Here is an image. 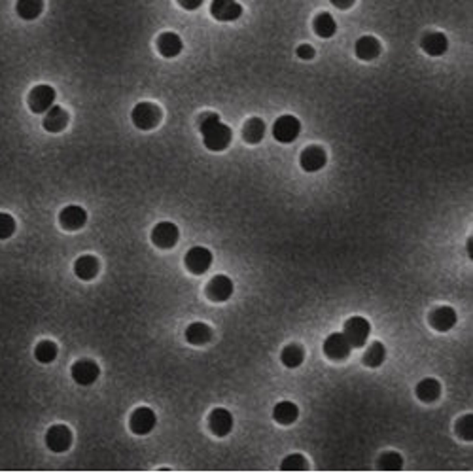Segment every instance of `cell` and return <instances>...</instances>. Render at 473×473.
I'll use <instances>...</instances> for the list:
<instances>
[{
    "mask_svg": "<svg viewBox=\"0 0 473 473\" xmlns=\"http://www.w3.org/2000/svg\"><path fill=\"white\" fill-rule=\"evenodd\" d=\"M295 55H297L299 59H303V61H310V59L316 55V51H314V47L309 46V44H301V46H297V49H295Z\"/></svg>",
    "mask_w": 473,
    "mask_h": 473,
    "instance_id": "obj_36",
    "label": "cell"
},
{
    "mask_svg": "<svg viewBox=\"0 0 473 473\" xmlns=\"http://www.w3.org/2000/svg\"><path fill=\"white\" fill-rule=\"evenodd\" d=\"M87 222V212L78 205H69L61 210L59 214V224L67 229V231H78L82 229Z\"/></svg>",
    "mask_w": 473,
    "mask_h": 473,
    "instance_id": "obj_15",
    "label": "cell"
},
{
    "mask_svg": "<svg viewBox=\"0 0 473 473\" xmlns=\"http://www.w3.org/2000/svg\"><path fill=\"white\" fill-rule=\"evenodd\" d=\"M44 10V0H17V16L25 21H34Z\"/></svg>",
    "mask_w": 473,
    "mask_h": 473,
    "instance_id": "obj_28",
    "label": "cell"
},
{
    "mask_svg": "<svg viewBox=\"0 0 473 473\" xmlns=\"http://www.w3.org/2000/svg\"><path fill=\"white\" fill-rule=\"evenodd\" d=\"M380 472H400L404 468V458L397 452H384L377 462Z\"/></svg>",
    "mask_w": 473,
    "mask_h": 473,
    "instance_id": "obj_32",
    "label": "cell"
},
{
    "mask_svg": "<svg viewBox=\"0 0 473 473\" xmlns=\"http://www.w3.org/2000/svg\"><path fill=\"white\" fill-rule=\"evenodd\" d=\"M186 341L189 345H195V347H201V345H207L212 337V330H210L207 324L203 322H194L186 327Z\"/></svg>",
    "mask_w": 473,
    "mask_h": 473,
    "instance_id": "obj_24",
    "label": "cell"
},
{
    "mask_svg": "<svg viewBox=\"0 0 473 473\" xmlns=\"http://www.w3.org/2000/svg\"><path fill=\"white\" fill-rule=\"evenodd\" d=\"M16 231V220L6 212H0V241L10 239Z\"/></svg>",
    "mask_w": 473,
    "mask_h": 473,
    "instance_id": "obj_35",
    "label": "cell"
},
{
    "mask_svg": "<svg viewBox=\"0 0 473 473\" xmlns=\"http://www.w3.org/2000/svg\"><path fill=\"white\" fill-rule=\"evenodd\" d=\"M182 47H184V44H182V38L176 32L167 31L163 34H159V38H157V51L163 57H167V59L176 57L182 51Z\"/></svg>",
    "mask_w": 473,
    "mask_h": 473,
    "instance_id": "obj_19",
    "label": "cell"
},
{
    "mask_svg": "<svg viewBox=\"0 0 473 473\" xmlns=\"http://www.w3.org/2000/svg\"><path fill=\"white\" fill-rule=\"evenodd\" d=\"M70 375L80 387H91L95 380L99 379L101 369L93 360H78L76 364H72V367H70Z\"/></svg>",
    "mask_w": 473,
    "mask_h": 473,
    "instance_id": "obj_7",
    "label": "cell"
},
{
    "mask_svg": "<svg viewBox=\"0 0 473 473\" xmlns=\"http://www.w3.org/2000/svg\"><path fill=\"white\" fill-rule=\"evenodd\" d=\"M178 227L172 224V222H159V224L152 229V242H154L157 249H174L176 242H178Z\"/></svg>",
    "mask_w": 473,
    "mask_h": 473,
    "instance_id": "obj_6",
    "label": "cell"
},
{
    "mask_svg": "<svg viewBox=\"0 0 473 473\" xmlns=\"http://www.w3.org/2000/svg\"><path fill=\"white\" fill-rule=\"evenodd\" d=\"M303 360H305V350L299 345H295V343L286 345L282 349V352H280V362L286 365V367H290V369L299 367L303 364Z\"/></svg>",
    "mask_w": 473,
    "mask_h": 473,
    "instance_id": "obj_29",
    "label": "cell"
},
{
    "mask_svg": "<svg viewBox=\"0 0 473 473\" xmlns=\"http://www.w3.org/2000/svg\"><path fill=\"white\" fill-rule=\"evenodd\" d=\"M312 29H314L316 36H320V38H332L337 32V23H335L334 16H330L327 12H322V14L314 17Z\"/></svg>",
    "mask_w": 473,
    "mask_h": 473,
    "instance_id": "obj_27",
    "label": "cell"
},
{
    "mask_svg": "<svg viewBox=\"0 0 473 473\" xmlns=\"http://www.w3.org/2000/svg\"><path fill=\"white\" fill-rule=\"evenodd\" d=\"M203 2H205V0H178L180 6L184 10H187V12H194V10L201 8Z\"/></svg>",
    "mask_w": 473,
    "mask_h": 473,
    "instance_id": "obj_37",
    "label": "cell"
},
{
    "mask_svg": "<svg viewBox=\"0 0 473 473\" xmlns=\"http://www.w3.org/2000/svg\"><path fill=\"white\" fill-rule=\"evenodd\" d=\"M233 424H235L233 415L227 409H224V407H218V409H214L209 415L210 432L218 435V437H225L227 434H231Z\"/></svg>",
    "mask_w": 473,
    "mask_h": 473,
    "instance_id": "obj_14",
    "label": "cell"
},
{
    "mask_svg": "<svg viewBox=\"0 0 473 473\" xmlns=\"http://www.w3.org/2000/svg\"><path fill=\"white\" fill-rule=\"evenodd\" d=\"M468 252H470V257H473V239L468 241Z\"/></svg>",
    "mask_w": 473,
    "mask_h": 473,
    "instance_id": "obj_39",
    "label": "cell"
},
{
    "mask_svg": "<svg viewBox=\"0 0 473 473\" xmlns=\"http://www.w3.org/2000/svg\"><path fill=\"white\" fill-rule=\"evenodd\" d=\"M235 292V284L227 275H216L214 279L207 284V297L212 301L222 303L227 301Z\"/></svg>",
    "mask_w": 473,
    "mask_h": 473,
    "instance_id": "obj_12",
    "label": "cell"
},
{
    "mask_svg": "<svg viewBox=\"0 0 473 473\" xmlns=\"http://www.w3.org/2000/svg\"><path fill=\"white\" fill-rule=\"evenodd\" d=\"M74 273L80 280H93L99 273V262L95 256L78 257L74 264Z\"/></svg>",
    "mask_w": 473,
    "mask_h": 473,
    "instance_id": "obj_25",
    "label": "cell"
},
{
    "mask_svg": "<svg viewBox=\"0 0 473 473\" xmlns=\"http://www.w3.org/2000/svg\"><path fill=\"white\" fill-rule=\"evenodd\" d=\"M354 54L360 61H373L380 54V42L375 36H362L354 46Z\"/></svg>",
    "mask_w": 473,
    "mask_h": 473,
    "instance_id": "obj_21",
    "label": "cell"
},
{
    "mask_svg": "<svg viewBox=\"0 0 473 473\" xmlns=\"http://www.w3.org/2000/svg\"><path fill=\"white\" fill-rule=\"evenodd\" d=\"M369 334H371V324L369 320L364 319V316H352L345 322V332L343 335L347 337V341L350 343V347L354 349H360L364 347L367 339H369Z\"/></svg>",
    "mask_w": 473,
    "mask_h": 473,
    "instance_id": "obj_3",
    "label": "cell"
},
{
    "mask_svg": "<svg viewBox=\"0 0 473 473\" xmlns=\"http://www.w3.org/2000/svg\"><path fill=\"white\" fill-rule=\"evenodd\" d=\"M184 264H186L189 273L203 275V273L209 271L210 265H212V252L205 246H194L186 252Z\"/></svg>",
    "mask_w": 473,
    "mask_h": 473,
    "instance_id": "obj_8",
    "label": "cell"
},
{
    "mask_svg": "<svg viewBox=\"0 0 473 473\" xmlns=\"http://www.w3.org/2000/svg\"><path fill=\"white\" fill-rule=\"evenodd\" d=\"M42 125H44V129L49 132H61L62 129L69 125V114H67V110L54 104V106L46 112Z\"/></svg>",
    "mask_w": 473,
    "mask_h": 473,
    "instance_id": "obj_20",
    "label": "cell"
},
{
    "mask_svg": "<svg viewBox=\"0 0 473 473\" xmlns=\"http://www.w3.org/2000/svg\"><path fill=\"white\" fill-rule=\"evenodd\" d=\"M330 2L334 4L335 8L349 10V8H352V6H354V2H356V0H330Z\"/></svg>",
    "mask_w": 473,
    "mask_h": 473,
    "instance_id": "obj_38",
    "label": "cell"
},
{
    "mask_svg": "<svg viewBox=\"0 0 473 473\" xmlns=\"http://www.w3.org/2000/svg\"><path fill=\"white\" fill-rule=\"evenodd\" d=\"M157 424V417L155 413L150 409V407H139L131 413V419H129V428H131L132 434L137 435H146L150 434L152 430Z\"/></svg>",
    "mask_w": 473,
    "mask_h": 473,
    "instance_id": "obj_10",
    "label": "cell"
},
{
    "mask_svg": "<svg viewBox=\"0 0 473 473\" xmlns=\"http://www.w3.org/2000/svg\"><path fill=\"white\" fill-rule=\"evenodd\" d=\"M384 358H387V349H384V345L375 341L369 345V349L365 350L364 364L367 365V367H379V365H382V362H384Z\"/></svg>",
    "mask_w": 473,
    "mask_h": 473,
    "instance_id": "obj_30",
    "label": "cell"
},
{
    "mask_svg": "<svg viewBox=\"0 0 473 473\" xmlns=\"http://www.w3.org/2000/svg\"><path fill=\"white\" fill-rule=\"evenodd\" d=\"M454 324H457V312L449 305L437 307L430 314V326L434 327L435 332H449Z\"/></svg>",
    "mask_w": 473,
    "mask_h": 473,
    "instance_id": "obj_17",
    "label": "cell"
},
{
    "mask_svg": "<svg viewBox=\"0 0 473 473\" xmlns=\"http://www.w3.org/2000/svg\"><path fill=\"white\" fill-rule=\"evenodd\" d=\"M297 417H299V409H297V405L294 402H279L273 409V419L277 420L279 424H282V426L294 424Z\"/></svg>",
    "mask_w": 473,
    "mask_h": 473,
    "instance_id": "obj_23",
    "label": "cell"
},
{
    "mask_svg": "<svg viewBox=\"0 0 473 473\" xmlns=\"http://www.w3.org/2000/svg\"><path fill=\"white\" fill-rule=\"evenodd\" d=\"M301 132V122L295 116H280L275 124H273V137L280 144H290L294 142Z\"/></svg>",
    "mask_w": 473,
    "mask_h": 473,
    "instance_id": "obj_4",
    "label": "cell"
},
{
    "mask_svg": "<svg viewBox=\"0 0 473 473\" xmlns=\"http://www.w3.org/2000/svg\"><path fill=\"white\" fill-rule=\"evenodd\" d=\"M131 119L140 131H152L161 122V110L154 102H139L132 108Z\"/></svg>",
    "mask_w": 473,
    "mask_h": 473,
    "instance_id": "obj_2",
    "label": "cell"
},
{
    "mask_svg": "<svg viewBox=\"0 0 473 473\" xmlns=\"http://www.w3.org/2000/svg\"><path fill=\"white\" fill-rule=\"evenodd\" d=\"M210 14L216 21L231 23V21H237L242 16V6L237 0H212Z\"/></svg>",
    "mask_w": 473,
    "mask_h": 473,
    "instance_id": "obj_9",
    "label": "cell"
},
{
    "mask_svg": "<svg viewBox=\"0 0 473 473\" xmlns=\"http://www.w3.org/2000/svg\"><path fill=\"white\" fill-rule=\"evenodd\" d=\"M350 350H352V347L343 334L327 335L326 341H324V354L330 360H345L350 354Z\"/></svg>",
    "mask_w": 473,
    "mask_h": 473,
    "instance_id": "obj_16",
    "label": "cell"
},
{
    "mask_svg": "<svg viewBox=\"0 0 473 473\" xmlns=\"http://www.w3.org/2000/svg\"><path fill=\"white\" fill-rule=\"evenodd\" d=\"M199 131L203 135V144L210 152H224L231 144V129L214 112H207L199 117Z\"/></svg>",
    "mask_w": 473,
    "mask_h": 473,
    "instance_id": "obj_1",
    "label": "cell"
},
{
    "mask_svg": "<svg viewBox=\"0 0 473 473\" xmlns=\"http://www.w3.org/2000/svg\"><path fill=\"white\" fill-rule=\"evenodd\" d=\"M420 47L432 57H441L449 49V40L443 32H428L426 36L420 42Z\"/></svg>",
    "mask_w": 473,
    "mask_h": 473,
    "instance_id": "obj_18",
    "label": "cell"
},
{
    "mask_svg": "<svg viewBox=\"0 0 473 473\" xmlns=\"http://www.w3.org/2000/svg\"><path fill=\"white\" fill-rule=\"evenodd\" d=\"M280 470H282V472H307V470H309V462L305 460L303 454H297V452H295V454H290V457H286L282 460Z\"/></svg>",
    "mask_w": 473,
    "mask_h": 473,
    "instance_id": "obj_33",
    "label": "cell"
},
{
    "mask_svg": "<svg viewBox=\"0 0 473 473\" xmlns=\"http://www.w3.org/2000/svg\"><path fill=\"white\" fill-rule=\"evenodd\" d=\"M415 394H417L420 402L432 404V402H435L437 397L441 396V384H439V380L432 379V377L430 379H422L417 384V388H415Z\"/></svg>",
    "mask_w": 473,
    "mask_h": 473,
    "instance_id": "obj_22",
    "label": "cell"
},
{
    "mask_svg": "<svg viewBox=\"0 0 473 473\" xmlns=\"http://www.w3.org/2000/svg\"><path fill=\"white\" fill-rule=\"evenodd\" d=\"M34 358L40 364H51L57 358V345L54 341H40L34 349Z\"/></svg>",
    "mask_w": 473,
    "mask_h": 473,
    "instance_id": "obj_31",
    "label": "cell"
},
{
    "mask_svg": "<svg viewBox=\"0 0 473 473\" xmlns=\"http://www.w3.org/2000/svg\"><path fill=\"white\" fill-rule=\"evenodd\" d=\"M265 137V124L262 117H250L242 127V139L249 144H259Z\"/></svg>",
    "mask_w": 473,
    "mask_h": 473,
    "instance_id": "obj_26",
    "label": "cell"
},
{
    "mask_svg": "<svg viewBox=\"0 0 473 473\" xmlns=\"http://www.w3.org/2000/svg\"><path fill=\"white\" fill-rule=\"evenodd\" d=\"M457 434L464 441H473V415H465L457 422Z\"/></svg>",
    "mask_w": 473,
    "mask_h": 473,
    "instance_id": "obj_34",
    "label": "cell"
},
{
    "mask_svg": "<svg viewBox=\"0 0 473 473\" xmlns=\"http://www.w3.org/2000/svg\"><path fill=\"white\" fill-rule=\"evenodd\" d=\"M55 97H57V93H55L54 87L40 84V86L32 87L31 93H29V108L34 114H46L47 110L55 104Z\"/></svg>",
    "mask_w": 473,
    "mask_h": 473,
    "instance_id": "obj_5",
    "label": "cell"
},
{
    "mask_svg": "<svg viewBox=\"0 0 473 473\" xmlns=\"http://www.w3.org/2000/svg\"><path fill=\"white\" fill-rule=\"evenodd\" d=\"M46 445L51 452H65L72 445V432L65 424H55L47 430Z\"/></svg>",
    "mask_w": 473,
    "mask_h": 473,
    "instance_id": "obj_11",
    "label": "cell"
},
{
    "mask_svg": "<svg viewBox=\"0 0 473 473\" xmlns=\"http://www.w3.org/2000/svg\"><path fill=\"white\" fill-rule=\"evenodd\" d=\"M326 161V152H324V148L320 146H307L301 152V157H299V163H301V169L305 172H316L320 169H324Z\"/></svg>",
    "mask_w": 473,
    "mask_h": 473,
    "instance_id": "obj_13",
    "label": "cell"
}]
</instances>
